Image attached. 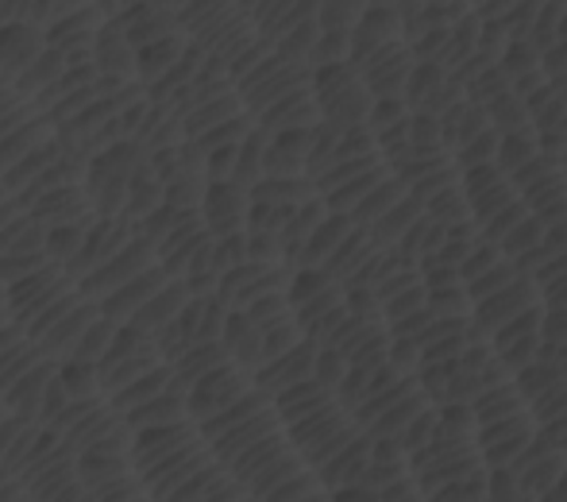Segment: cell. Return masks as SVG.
<instances>
[{"label":"cell","mask_w":567,"mask_h":502,"mask_svg":"<svg viewBox=\"0 0 567 502\" xmlns=\"http://www.w3.org/2000/svg\"><path fill=\"white\" fill-rule=\"evenodd\" d=\"M545 306V294H540L537 278L529 270H517L509 283H502L498 290L483 294V298L471 301V325L486 337H494L498 329H506L509 321L533 314V309Z\"/></svg>","instance_id":"cell-2"},{"label":"cell","mask_w":567,"mask_h":502,"mask_svg":"<svg viewBox=\"0 0 567 502\" xmlns=\"http://www.w3.org/2000/svg\"><path fill=\"white\" fill-rule=\"evenodd\" d=\"M486 116H491V127L494 132H529L533 121H529V105H525V98H517L514 90H506L502 98H494L491 105H486Z\"/></svg>","instance_id":"cell-5"},{"label":"cell","mask_w":567,"mask_h":502,"mask_svg":"<svg viewBox=\"0 0 567 502\" xmlns=\"http://www.w3.org/2000/svg\"><path fill=\"white\" fill-rule=\"evenodd\" d=\"M425 306L433 309V314L441 317H471V294L467 286L460 283V278H452V283H441V286H425Z\"/></svg>","instance_id":"cell-6"},{"label":"cell","mask_w":567,"mask_h":502,"mask_svg":"<svg viewBox=\"0 0 567 502\" xmlns=\"http://www.w3.org/2000/svg\"><path fill=\"white\" fill-rule=\"evenodd\" d=\"M517 502H533V499H517Z\"/></svg>","instance_id":"cell-12"},{"label":"cell","mask_w":567,"mask_h":502,"mask_svg":"<svg viewBox=\"0 0 567 502\" xmlns=\"http://www.w3.org/2000/svg\"><path fill=\"white\" fill-rule=\"evenodd\" d=\"M444 82H449V70H444L441 62L413 59L410 74H405V85H402V98H405V105H410V113H413V109H425L429 101L436 98V90H441Z\"/></svg>","instance_id":"cell-4"},{"label":"cell","mask_w":567,"mask_h":502,"mask_svg":"<svg viewBox=\"0 0 567 502\" xmlns=\"http://www.w3.org/2000/svg\"><path fill=\"white\" fill-rule=\"evenodd\" d=\"M471 413H475L478 449L491 468H514L540 437L537 418H533L529 402L509 371L483 382L478 398L471 402Z\"/></svg>","instance_id":"cell-1"},{"label":"cell","mask_w":567,"mask_h":502,"mask_svg":"<svg viewBox=\"0 0 567 502\" xmlns=\"http://www.w3.org/2000/svg\"><path fill=\"white\" fill-rule=\"evenodd\" d=\"M460 186L467 197V209L475 228H483L494 213H502L509 202H517V189L509 182L506 171H498V163H483V166H467L460 171Z\"/></svg>","instance_id":"cell-3"},{"label":"cell","mask_w":567,"mask_h":502,"mask_svg":"<svg viewBox=\"0 0 567 502\" xmlns=\"http://www.w3.org/2000/svg\"><path fill=\"white\" fill-rule=\"evenodd\" d=\"M367 113H371V124L382 132V127H394V124H402L405 116H410V105H405V98H402V93H390V98L371 101V109H367Z\"/></svg>","instance_id":"cell-11"},{"label":"cell","mask_w":567,"mask_h":502,"mask_svg":"<svg viewBox=\"0 0 567 502\" xmlns=\"http://www.w3.org/2000/svg\"><path fill=\"white\" fill-rule=\"evenodd\" d=\"M363 31L371 39H379V43H386V39H398V31H402V12H398V4H374V8H367Z\"/></svg>","instance_id":"cell-10"},{"label":"cell","mask_w":567,"mask_h":502,"mask_svg":"<svg viewBox=\"0 0 567 502\" xmlns=\"http://www.w3.org/2000/svg\"><path fill=\"white\" fill-rule=\"evenodd\" d=\"M498 66H502V74L509 78V85H514V78L529 74V70H540V51L529 39H509L506 51L498 54Z\"/></svg>","instance_id":"cell-8"},{"label":"cell","mask_w":567,"mask_h":502,"mask_svg":"<svg viewBox=\"0 0 567 502\" xmlns=\"http://www.w3.org/2000/svg\"><path fill=\"white\" fill-rule=\"evenodd\" d=\"M540 240H545V221H540V217H533V213H529V217H522L514 228H509L506 236H502V244H498V248H502V255H506V259H514V263H517L525 252H533V248H537Z\"/></svg>","instance_id":"cell-7"},{"label":"cell","mask_w":567,"mask_h":502,"mask_svg":"<svg viewBox=\"0 0 567 502\" xmlns=\"http://www.w3.org/2000/svg\"><path fill=\"white\" fill-rule=\"evenodd\" d=\"M452 155H455V166H460V171H467V166L494 163V155H498V132H494V127H486V132L471 135L467 143H460Z\"/></svg>","instance_id":"cell-9"}]
</instances>
